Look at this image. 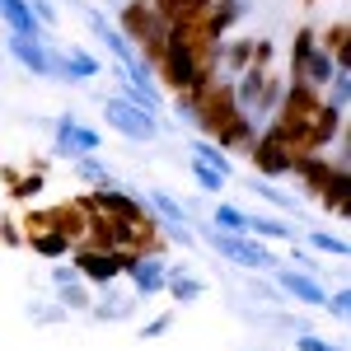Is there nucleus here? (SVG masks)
<instances>
[{"label": "nucleus", "mask_w": 351, "mask_h": 351, "mask_svg": "<svg viewBox=\"0 0 351 351\" xmlns=\"http://www.w3.org/2000/svg\"><path fill=\"white\" fill-rule=\"evenodd\" d=\"M104 122H108L122 141H132V145H150V141H160V112L132 104L127 94H108V99H104Z\"/></svg>", "instance_id": "nucleus-1"}, {"label": "nucleus", "mask_w": 351, "mask_h": 351, "mask_svg": "<svg viewBox=\"0 0 351 351\" xmlns=\"http://www.w3.org/2000/svg\"><path fill=\"white\" fill-rule=\"evenodd\" d=\"M202 239L211 243V253H220V258L234 263V267H248V271H271L276 267V253H271L263 239H253V234H225V230H211V225H206Z\"/></svg>", "instance_id": "nucleus-2"}, {"label": "nucleus", "mask_w": 351, "mask_h": 351, "mask_svg": "<svg viewBox=\"0 0 351 351\" xmlns=\"http://www.w3.org/2000/svg\"><path fill=\"white\" fill-rule=\"evenodd\" d=\"M145 211L160 220V234H164V239H173L178 248H192V243H197V234L188 230V225H192V220H188V206H183V202H173L164 188H150V192H145Z\"/></svg>", "instance_id": "nucleus-3"}, {"label": "nucleus", "mask_w": 351, "mask_h": 351, "mask_svg": "<svg viewBox=\"0 0 351 351\" xmlns=\"http://www.w3.org/2000/svg\"><path fill=\"white\" fill-rule=\"evenodd\" d=\"M80 206L84 211H99V216H108V220H141L145 216V197L117 188V183H104V188L80 192Z\"/></svg>", "instance_id": "nucleus-4"}, {"label": "nucleus", "mask_w": 351, "mask_h": 351, "mask_svg": "<svg viewBox=\"0 0 351 351\" xmlns=\"http://www.w3.org/2000/svg\"><path fill=\"white\" fill-rule=\"evenodd\" d=\"M71 267L89 286H112L122 276V253L117 248H94V243H75L71 248Z\"/></svg>", "instance_id": "nucleus-5"}, {"label": "nucleus", "mask_w": 351, "mask_h": 351, "mask_svg": "<svg viewBox=\"0 0 351 351\" xmlns=\"http://www.w3.org/2000/svg\"><path fill=\"white\" fill-rule=\"evenodd\" d=\"M248 160H253V173L258 178H291V164H295V150L281 141V136L271 132H258V141H253V150H248Z\"/></svg>", "instance_id": "nucleus-6"}, {"label": "nucleus", "mask_w": 351, "mask_h": 351, "mask_svg": "<svg viewBox=\"0 0 351 351\" xmlns=\"http://www.w3.org/2000/svg\"><path fill=\"white\" fill-rule=\"evenodd\" d=\"M99 150H104V136L94 127H84L75 112L56 117V145H52L56 160H80V155H99Z\"/></svg>", "instance_id": "nucleus-7"}, {"label": "nucleus", "mask_w": 351, "mask_h": 351, "mask_svg": "<svg viewBox=\"0 0 351 351\" xmlns=\"http://www.w3.org/2000/svg\"><path fill=\"white\" fill-rule=\"evenodd\" d=\"M122 276L132 281L136 300H150L164 291V276H169V263L160 253H122Z\"/></svg>", "instance_id": "nucleus-8"}, {"label": "nucleus", "mask_w": 351, "mask_h": 351, "mask_svg": "<svg viewBox=\"0 0 351 351\" xmlns=\"http://www.w3.org/2000/svg\"><path fill=\"white\" fill-rule=\"evenodd\" d=\"M347 127V112L332 108V104H319V112L309 117V127H304V141H300V155H328V145L342 136Z\"/></svg>", "instance_id": "nucleus-9"}, {"label": "nucleus", "mask_w": 351, "mask_h": 351, "mask_svg": "<svg viewBox=\"0 0 351 351\" xmlns=\"http://www.w3.org/2000/svg\"><path fill=\"white\" fill-rule=\"evenodd\" d=\"M276 291L286 300H295V304H304V309H324V281L314 276V271H300V267H281L276 271Z\"/></svg>", "instance_id": "nucleus-10"}, {"label": "nucleus", "mask_w": 351, "mask_h": 351, "mask_svg": "<svg viewBox=\"0 0 351 351\" xmlns=\"http://www.w3.org/2000/svg\"><path fill=\"white\" fill-rule=\"evenodd\" d=\"M104 75L99 56H89L84 47H52V80H66V84H84Z\"/></svg>", "instance_id": "nucleus-11"}, {"label": "nucleus", "mask_w": 351, "mask_h": 351, "mask_svg": "<svg viewBox=\"0 0 351 351\" xmlns=\"http://www.w3.org/2000/svg\"><path fill=\"white\" fill-rule=\"evenodd\" d=\"M52 286H56V304L66 314H89V304H94L89 300V281H80L71 263H56L52 267Z\"/></svg>", "instance_id": "nucleus-12"}, {"label": "nucleus", "mask_w": 351, "mask_h": 351, "mask_svg": "<svg viewBox=\"0 0 351 351\" xmlns=\"http://www.w3.org/2000/svg\"><path fill=\"white\" fill-rule=\"evenodd\" d=\"M5 52L14 56L28 75H52V47H47V38H24V33H10V38H5Z\"/></svg>", "instance_id": "nucleus-13"}, {"label": "nucleus", "mask_w": 351, "mask_h": 351, "mask_svg": "<svg viewBox=\"0 0 351 351\" xmlns=\"http://www.w3.org/2000/svg\"><path fill=\"white\" fill-rule=\"evenodd\" d=\"M332 169H337V164L328 160V155H295L291 178L300 183V192H304V197H319V192L328 188V178H332Z\"/></svg>", "instance_id": "nucleus-14"}, {"label": "nucleus", "mask_w": 351, "mask_h": 351, "mask_svg": "<svg viewBox=\"0 0 351 351\" xmlns=\"http://www.w3.org/2000/svg\"><path fill=\"white\" fill-rule=\"evenodd\" d=\"M216 141L220 150H253V141H258V122L248 117V112H234L225 127H216Z\"/></svg>", "instance_id": "nucleus-15"}, {"label": "nucleus", "mask_w": 351, "mask_h": 351, "mask_svg": "<svg viewBox=\"0 0 351 351\" xmlns=\"http://www.w3.org/2000/svg\"><path fill=\"white\" fill-rule=\"evenodd\" d=\"M243 234H253V239H263V243H291L295 239V230L281 216H258V211H243Z\"/></svg>", "instance_id": "nucleus-16"}, {"label": "nucleus", "mask_w": 351, "mask_h": 351, "mask_svg": "<svg viewBox=\"0 0 351 351\" xmlns=\"http://www.w3.org/2000/svg\"><path fill=\"white\" fill-rule=\"evenodd\" d=\"M24 243L38 253V258H47V263H61V258H71V248L75 243L66 239L61 230H24Z\"/></svg>", "instance_id": "nucleus-17"}, {"label": "nucleus", "mask_w": 351, "mask_h": 351, "mask_svg": "<svg viewBox=\"0 0 351 351\" xmlns=\"http://www.w3.org/2000/svg\"><path fill=\"white\" fill-rule=\"evenodd\" d=\"M267 75H271V71H263V66H243L239 75L230 80V89H234V104H239V112H253V104H258V94H263Z\"/></svg>", "instance_id": "nucleus-18"}, {"label": "nucleus", "mask_w": 351, "mask_h": 351, "mask_svg": "<svg viewBox=\"0 0 351 351\" xmlns=\"http://www.w3.org/2000/svg\"><path fill=\"white\" fill-rule=\"evenodd\" d=\"M332 71H337L332 52H324V47L314 43V47H309V56H304V66H300V84H309V89H319V94H324V84L332 80Z\"/></svg>", "instance_id": "nucleus-19"}, {"label": "nucleus", "mask_w": 351, "mask_h": 351, "mask_svg": "<svg viewBox=\"0 0 351 351\" xmlns=\"http://www.w3.org/2000/svg\"><path fill=\"white\" fill-rule=\"evenodd\" d=\"M347 192H351V169H332L328 188L319 192V202H324V211H328V216L347 220Z\"/></svg>", "instance_id": "nucleus-20"}, {"label": "nucleus", "mask_w": 351, "mask_h": 351, "mask_svg": "<svg viewBox=\"0 0 351 351\" xmlns=\"http://www.w3.org/2000/svg\"><path fill=\"white\" fill-rule=\"evenodd\" d=\"M164 291L178 300V304H197V300L206 295V286H202L188 267H173V271H169V276H164Z\"/></svg>", "instance_id": "nucleus-21"}, {"label": "nucleus", "mask_w": 351, "mask_h": 351, "mask_svg": "<svg viewBox=\"0 0 351 351\" xmlns=\"http://www.w3.org/2000/svg\"><path fill=\"white\" fill-rule=\"evenodd\" d=\"M319 47H324V52H332V61H337V66H351V24H347V19L328 24L324 38H319Z\"/></svg>", "instance_id": "nucleus-22"}, {"label": "nucleus", "mask_w": 351, "mask_h": 351, "mask_svg": "<svg viewBox=\"0 0 351 351\" xmlns=\"http://www.w3.org/2000/svg\"><path fill=\"white\" fill-rule=\"evenodd\" d=\"M192 160H197V164H206V169H216V173H225V178L234 173V164H230V150H220L211 136H202V141L192 145Z\"/></svg>", "instance_id": "nucleus-23"}, {"label": "nucleus", "mask_w": 351, "mask_h": 351, "mask_svg": "<svg viewBox=\"0 0 351 351\" xmlns=\"http://www.w3.org/2000/svg\"><path fill=\"white\" fill-rule=\"evenodd\" d=\"M43 188H47V173L33 169V173H19L14 188H5V197H10V202H33V197H43Z\"/></svg>", "instance_id": "nucleus-24"}, {"label": "nucleus", "mask_w": 351, "mask_h": 351, "mask_svg": "<svg viewBox=\"0 0 351 351\" xmlns=\"http://www.w3.org/2000/svg\"><path fill=\"white\" fill-rule=\"evenodd\" d=\"M71 164H75V178H80V183H89V188H104V183H112L108 164L99 160V155H80V160H71Z\"/></svg>", "instance_id": "nucleus-25"}, {"label": "nucleus", "mask_w": 351, "mask_h": 351, "mask_svg": "<svg viewBox=\"0 0 351 351\" xmlns=\"http://www.w3.org/2000/svg\"><path fill=\"white\" fill-rule=\"evenodd\" d=\"M304 243H309V253H328V258H347V253H351L347 239H342V234H332V230H309Z\"/></svg>", "instance_id": "nucleus-26"}, {"label": "nucleus", "mask_w": 351, "mask_h": 351, "mask_svg": "<svg viewBox=\"0 0 351 351\" xmlns=\"http://www.w3.org/2000/svg\"><path fill=\"white\" fill-rule=\"evenodd\" d=\"M319 43V33L314 28H300L295 43H291V66H286V80H300V66H304V56H309V47Z\"/></svg>", "instance_id": "nucleus-27"}, {"label": "nucleus", "mask_w": 351, "mask_h": 351, "mask_svg": "<svg viewBox=\"0 0 351 351\" xmlns=\"http://www.w3.org/2000/svg\"><path fill=\"white\" fill-rule=\"evenodd\" d=\"M211 230H225V234H243V206H230V202H220L216 211H211Z\"/></svg>", "instance_id": "nucleus-28"}, {"label": "nucleus", "mask_w": 351, "mask_h": 351, "mask_svg": "<svg viewBox=\"0 0 351 351\" xmlns=\"http://www.w3.org/2000/svg\"><path fill=\"white\" fill-rule=\"evenodd\" d=\"M127 309H132V300H122V295H108V304H89V314H94V319H104V324L127 319Z\"/></svg>", "instance_id": "nucleus-29"}, {"label": "nucleus", "mask_w": 351, "mask_h": 351, "mask_svg": "<svg viewBox=\"0 0 351 351\" xmlns=\"http://www.w3.org/2000/svg\"><path fill=\"white\" fill-rule=\"evenodd\" d=\"M192 178H197L202 192H225V183H230L225 173H216V169H206V164H197V160H192Z\"/></svg>", "instance_id": "nucleus-30"}, {"label": "nucleus", "mask_w": 351, "mask_h": 351, "mask_svg": "<svg viewBox=\"0 0 351 351\" xmlns=\"http://www.w3.org/2000/svg\"><path fill=\"white\" fill-rule=\"evenodd\" d=\"M248 188L258 192V197H263V202H271V206H276V211H291V197H286V192H281V188H271V178H253V183H248Z\"/></svg>", "instance_id": "nucleus-31"}, {"label": "nucleus", "mask_w": 351, "mask_h": 351, "mask_svg": "<svg viewBox=\"0 0 351 351\" xmlns=\"http://www.w3.org/2000/svg\"><path fill=\"white\" fill-rule=\"evenodd\" d=\"M295 351H347V347H337V342H328V337H319V332H300L295 337Z\"/></svg>", "instance_id": "nucleus-32"}, {"label": "nucleus", "mask_w": 351, "mask_h": 351, "mask_svg": "<svg viewBox=\"0 0 351 351\" xmlns=\"http://www.w3.org/2000/svg\"><path fill=\"white\" fill-rule=\"evenodd\" d=\"M169 328H173V314H155L145 328H136V337H141V342H150V337H164Z\"/></svg>", "instance_id": "nucleus-33"}, {"label": "nucleus", "mask_w": 351, "mask_h": 351, "mask_svg": "<svg viewBox=\"0 0 351 351\" xmlns=\"http://www.w3.org/2000/svg\"><path fill=\"white\" fill-rule=\"evenodd\" d=\"M324 309L332 314V319H347V314H351V291H347V286H342V291H332V295L324 300Z\"/></svg>", "instance_id": "nucleus-34"}, {"label": "nucleus", "mask_w": 351, "mask_h": 351, "mask_svg": "<svg viewBox=\"0 0 351 351\" xmlns=\"http://www.w3.org/2000/svg\"><path fill=\"white\" fill-rule=\"evenodd\" d=\"M0 243H5V248H24V230L5 216V211H0Z\"/></svg>", "instance_id": "nucleus-35"}, {"label": "nucleus", "mask_w": 351, "mask_h": 351, "mask_svg": "<svg viewBox=\"0 0 351 351\" xmlns=\"http://www.w3.org/2000/svg\"><path fill=\"white\" fill-rule=\"evenodd\" d=\"M28 10H33V19H38L43 28L56 24V5H52V0H28Z\"/></svg>", "instance_id": "nucleus-36"}, {"label": "nucleus", "mask_w": 351, "mask_h": 351, "mask_svg": "<svg viewBox=\"0 0 351 351\" xmlns=\"http://www.w3.org/2000/svg\"><path fill=\"white\" fill-rule=\"evenodd\" d=\"M271 52H276V47H271L267 38H253V66H263V71H267V61H271Z\"/></svg>", "instance_id": "nucleus-37"}, {"label": "nucleus", "mask_w": 351, "mask_h": 351, "mask_svg": "<svg viewBox=\"0 0 351 351\" xmlns=\"http://www.w3.org/2000/svg\"><path fill=\"white\" fill-rule=\"evenodd\" d=\"M14 178H19V169H14V164H5V169H0V183H5V188H14Z\"/></svg>", "instance_id": "nucleus-38"}]
</instances>
